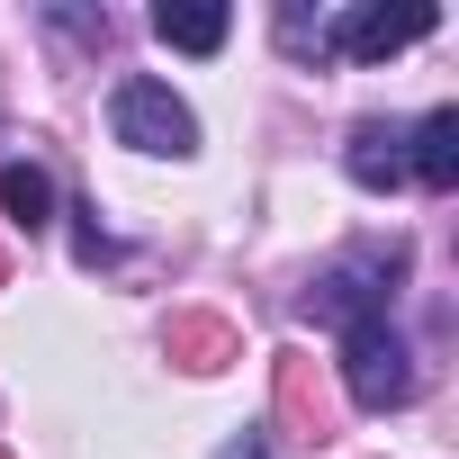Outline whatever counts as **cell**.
I'll list each match as a JSON object with an SVG mask.
<instances>
[{"mask_svg": "<svg viewBox=\"0 0 459 459\" xmlns=\"http://www.w3.org/2000/svg\"><path fill=\"white\" fill-rule=\"evenodd\" d=\"M342 387H351L360 414H387V405L414 396V360H405V342H396L387 316H369V325L342 333Z\"/></svg>", "mask_w": 459, "mask_h": 459, "instance_id": "obj_2", "label": "cell"}, {"mask_svg": "<svg viewBox=\"0 0 459 459\" xmlns=\"http://www.w3.org/2000/svg\"><path fill=\"white\" fill-rule=\"evenodd\" d=\"M351 180L360 189H405V126H360L351 135Z\"/></svg>", "mask_w": 459, "mask_h": 459, "instance_id": "obj_7", "label": "cell"}, {"mask_svg": "<svg viewBox=\"0 0 459 459\" xmlns=\"http://www.w3.org/2000/svg\"><path fill=\"white\" fill-rule=\"evenodd\" d=\"M108 126H117V144H135V153H198V117H189V100L171 91V82H117V100H108Z\"/></svg>", "mask_w": 459, "mask_h": 459, "instance_id": "obj_1", "label": "cell"}, {"mask_svg": "<svg viewBox=\"0 0 459 459\" xmlns=\"http://www.w3.org/2000/svg\"><path fill=\"white\" fill-rule=\"evenodd\" d=\"M0 216H10V225H28V235H37V225L55 216V180H46L37 162H10V171H0Z\"/></svg>", "mask_w": 459, "mask_h": 459, "instance_id": "obj_8", "label": "cell"}, {"mask_svg": "<svg viewBox=\"0 0 459 459\" xmlns=\"http://www.w3.org/2000/svg\"><path fill=\"white\" fill-rule=\"evenodd\" d=\"M414 37H432V10H423V0H414V10H342L333 55H351V64H387V55L414 46Z\"/></svg>", "mask_w": 459, "mask_h": 459, "instance_id": "obj_4", "label": "cell"}, {"mask_svg": "<svg viewBox=\"0 0 459 459\" xmlns=\"http://www.w3.org/2000/svg\"><path fill=\"white\" fill-rule=\"evenodd\" d=\"M216 459H280V450H271V441H262V432H244V441H225V450H216Z\"/></svg>", "mask_w": 459, "mask_h": 459, "instance_id": "obj_9", "label": "cell"}, {"mask_svg": "<svg viewBox=\"0 0 459 459\" xmlns=\"http://www.w3.org/2000/svg\"><path fill=\"white\" fill-rule=\"evenodd\" d=\"M405 180H423V189L459 180V108H432L423 126H405Z\"/></svg>", "mask_w": 459, "mask_h": 459, "instance_id": "obj_6", "label": "cell"}, {"mask_svg": "<svg viewBox=\"0 0 459 459\" xmlns=\"http://www.w3.org/2000/svg\"><path fill=\"white\" fill-rule=\"evenodd\" d=\"M396 262H405V244H396L387 262L369 253V262L325 271V280L307 289V316H316V325H342V333H351V325H369V316H387V280H396Z\"/></svg>", "mask_w": 459, "mask_h": 459, "instance_id": "obj_3", "label": "cell"}, {"mask_svg": "<svg viewBox=\"0 0 459 459\" xmlns=\"http://www.w3.org/2000/svg\"><path fill=\"white\" fill-rule=\"evenodd\" d=\"M153 37L180 46V55H216L225 37H235V10H225V0H162V10H153Z\"/></svg>", "mask_w": 459, "mask_h": 459, "instance_id": "obj_5", "label": "cell"}]
</instances>
